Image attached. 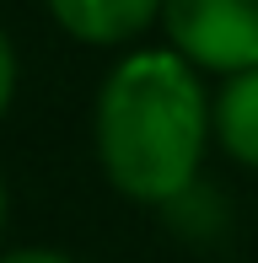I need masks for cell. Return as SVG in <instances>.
I'll list each match as a JSON object with an SVG mask.
<instances>
[{
  "instance_id": "cell-1",
  "label": "cell",
  "mask_w": 258,
  "mask_h": 263,
  "mask_svg": "<svg viewBox=\"0 0 258 263\" xmlns=\"http://www.w3.org/2000/svg\"><path fill=\"white\" fill-rule=\"evenodd\" d=\"M102 177L135 204H178L199 188L215 118L205 70L178 49H129L102 76L91 107Z\"/></svg>"
},
{
  "instance_id": "cell-2",
  "label": "cell",
  "mask_w": 258,
  "mask_h": 263,
  "mask_svg": "<svg viewBox=\"0 0 258 263\" xmlns=\"http://www.w3.org/2000/svg\"><path fill=\"white\" fill-rule=\"evenodd\" d=\"M161 32L205 76H237L258 65V0H167Z\"/></svg>"
},
{
  "instance_id": "cell-3",
  "label": "cell",
  "mask_w": 258,
  "mask_h": 263,
  "mask_svg": "<svg viewBox=\"0 0 258 263\" xmlns=\"http://www.w3.org/2000/svg\"><path fill=\"white\" fill-rule=\"evenodd\" d=\"M54 27L86 49H129L161 22L167 0H43Z\"/></svg>"
},
{
  "instance_id": "cell-4",
  "label": "cell",
  "mask_w": 258,
  "mask_h": 263,
  "mask_svg": "<svg viewBox=\"0 0 258 263\" xmlns=\"http://www.w3.org/2000/svg\"><path fill=\"white\" fill-rule=\"evenodd\" d=\"M210 118H215V140L237 166L258 172V65L220 76V91L210 97Z\"/></svg>"
},
{
  "instance_id": "cell-5",
  "label": "cell",
  "mask_w": 258,
  "mask_h": 263,
  "mask_svg": "<svg viewBox=\"0 0 258 263\" xmlns=\"http://www.w3.org/2000/svg\"><path fill=\"white\" fill-rule=\"evenodd\" d=\"M16 86H22V59H16V43H11V32L0 27V118L11 113V102H16Z\"/></svg>"
},
{
  "instance_id": "cell-6",
  "label": "cell",
  "mask_w": 258,
  "mask_h": 263,
  "mask_svg": "<svg viewBox=\"0 0 258 263\" xmlns=\"http://www.w3.org/2000/svg\"><path fill=\"white\" fill-rule=\"evenodd\" d=\"M0 263H81V258L60 253V247H11V253H0Z\"/></svg>"
},
{
  "instance_id": "cell-7",
  "label": "cell",
  "mask_w": 258,
  "mask_h": 263,
  "mask_svg": "<svg viewBox=\"0 0 258 263\" xmlns=\"http://www.w3.org/2000/svg\"><path fill=\"white\" fill-rule=\"evenodd\" d=\"M6 215H11V199H6V177H0V242H6Z\"/></svg>"
}]
</instances>
